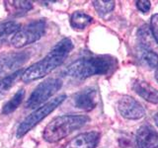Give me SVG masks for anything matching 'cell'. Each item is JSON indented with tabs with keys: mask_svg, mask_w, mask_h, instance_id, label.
Returning <instances> with one entry per match:
<instances>
[{
	"mask_svg": "<svg viewBox=\"0 0 158 148\" xmlns=\"http://www.w3.org/2000/svg\"><path fill=\"white\" fill-rule=\"evenodd\" d=\"M20 29V25L14 21H8L0 24V44L6 41L10 35L16 33Z\"/></svg>",
	"mask_w": 158,
	"mask_h": 148,
	"instance_id": "ac0fdd59",
	"label": "cell"
},
{
	"mask_svg": "<svg viewBox=\"0 0 158 148\" xmlns=\"http://www.w3.org/2000/svg\"><path fill=\"white\" fill-rule=\"evenodd\" d=\"M93 5L99 15L104 16L113 11L115 8V1H93Z\"/></svg>",
	"mask_w": 158,
	"mask_h": 148,
	"instance_id": "ffe728a7",
	"label": "cell"
},
{
	"mask_svg": "<svg viewBox=\"0 0 158 148\" xmlns=\"http://www.w3.org/2000/svg\"><path fill=\"white\" fill-rule=\"evenodd\" d=\"M27 58L28 53L26 51L8 52L1 54L0 56V77L23 65L26 62Z\"/></svg>",
	"mask_w": 158,
	"mask_h": 148,
	"instance_id": "ba28073f",
	"label": "cell"
},
{
	"mask_svg": "<svg viewBox=\"0 0 158 148\" xmlns=\"http://www.w3.org/2000/svg\"><path fill=\"white\" fill-rule=\"evenodd\" d=\"M141 60L151 69L158 68V54L155 51L146 49L143 51L141 53Z\"/></svg>",
	"mask_w": 158,
	"mask_h": 148,
	"instance_id": "d6986e66",
	"label": "cell"
},
{
	"mask_svg": "<svg viewBox=\"0 0 158 148\" xmlns=\"http://www.w3.org/2000/svg\"><path fill=\"white\" fill-rule=\"evenodd\" d=\"M136 7L138 10L143 13H147L150 10L151 7V2L147 1V0H139V1H136Z\"/></svg>",
	"mask_w": 158,
	"mask_h": 148,
	"instance_id": "7402d4cb",
	"label": "cell"
},
{
	"mask_svg": "<svg viewBox=\"0 0 158 148\" xmlns=\"http://www.w3.org/2000/svg\"><path fill=\"white\" fill-rule=\"evenodd\" d=\"M6 8L13 15H22L33 8L31 1H6Z\"/></svg>",
	"mask_w": 158,
	"mask_h": 148,
	"instance_id": "9a60e30c",
	"label": "cell"
},
{
	"mask_svg": "<svg viewBox=\"0 0 158 148\" xmlns=\"http://www.w3.org/2000/svg\"><path fill=\"white\" fill-rule=\"evenodd\" d=\"M155 79H156L157 82H158V68L156 69V72H155Z\"/></svg>",
	"mask_w": 158,
	"mask_h": 148,
	"instance_id": "cb8c5ba5",
	"label": "cell"
},
{
	"mask_svg": "<svg viewBox=\"0 0 158 148\" xmlns=\"http://www.w3.org/2000/svg\"><path fill=\"white\" fill-rule=\"evenodd\" d=\"M118 112L127 120H139L145 116V110L139 102L131 96H123L118 103Z\"/></svg>",
	"mask_w": 158,
	"mask_h": 148,
	"instance_id": "52a82bcc",
	"label": "cell"
},
{
	"mask_svg": "<svg viewBox=\"0 0 158 148\" xmlns=\"http://www.w3.org/2000/svg\"><path fill=\"white\" fill-rule=\"evenodd\" d=\"M117 59L110 56H96L82 57L66 67L64 73L77 79H85L93 75H105L113 72L117 67Z\"/></svg>",
	"mask_w": 158,
	"mask_h": 148,
	"instance_id": "7a4b0ae2",
	"label": "cell"
},
{
	"mask_svg": "<svg viewBox=\"0 0 158 148\" xmlns=\"http://www.w3.org/2000/svg\"><path fill=\"white\" fill-rule=\"evenodd\" d=\"M47 23L44 19L36 20L21 27L13 36L11 43L14 47L21 48L39 41L46 33Z\"/></svg>",
	"mask_w": 158,
	"mask_h": 148,
	"instance_id": "5b68a950",
	"label": "cell"
},
{
	"mask_svg": "<svg viewBox=\"0 0 158 148\" xmlns=\"http://www.w3.org/2000/svg\"><path fill=\"white\" fill-rule=\"evenodd\" d=\"M100 133L97 131H89L80 133L69 141L64 148H96Z\"/></svg>",
	"mask_w": 158,
	"mask_h": 148,
	"instance_id": "30bf717a",
	"label": "cell"
},
{
	"mask_svg": "<svg viewBox=\"0 0 158 148\" xmlns=\"http://www.w3.org/2000/svg\"><path fill=\"white\" fill-rule=\"evenodd\" d=\"M24 98H25V90L24 89H20V90L3 106L2 108L3 115H9V113H13L20 105H21Z\"/></svg>",
	"mask_w": 158,
	"mask_h": 148,
	"instance_id": "2e32d148",
	"label": "cell"
},
{
	"mask_svg": "<svg viewBox=\"0 0 158 148\" xmlns=\"http://www.w3.org/2000/svg\"><path fill=\"white\" fill-rule=\"evenodd\" d=\"M90 121L84 115H64L54 117L44 130V139L49 143H56L68 136L74 130L82 127Z\"/></svg>",
	"mask_w": 158,
	"mask_h": 148,
	"instance_id": "3957f363",
	"label": "cell"
},
{
	"mask_svg": "<svg viewBox=\"0 0 158 148\" xmlns=\"http://www.w3.org/2000/svg\"><path fill=\"white\" fill-rule=\"evenodd\" d=\"M21 75H22V70H16L13 73L7 75L6 77H3L1 80H0V100L6 95L7 92L14 85V83L17 80V78Z\"/></svg>",
	"mask_w": 158,
	"mask_h": 148,
	"instance_id": "e0dca14e",
	"label": "cell"
},
{
	"mask_svg": "<svg viewBox=\"0 0 158 148\" xmlns=\"http://www.w3.org/2000/svg\"><path fill=\"white\" fill-rule=\"evenodd\" d=\"M93 22V18L81 11H75L70 18V25L74 29L83 30Z\"/></svg>",
	"mask_w": 158,
	"mask_h": 148,
	"instance_id": "5bb4252c",
	"label": "cell"
},
{
	"mask_svg": "<svg viewBox=\"0 0 158 148\" xmlns=\"http://www.w3.org/2000/svg\"><path fill=\"white\" fill-rule=\"evenodd\" d=\"M138 148H158V132L150 125H142L136 133Z\"/></svg>",
	"mask_w": 158,
	"mask_h": 148,
	"instance_id": "9c48e42d",
	"label": "cell"
},
{
	"mask_svg": "<svg viewBox=\"0 0 158 148\" xmlns=\"http://www.w3.org/2000/svg\"><path fill=\"white\" fill-rule=\"evenodd\" d=\"M132 88L137 95H139L145 101L152 104H158V91L150 84L145 81L136 80L133 83Z\"/></svg>",
	"mask_w": 158,
	"mask_h": 148,
	"instance_id": "7c38bea8",
	"label": "cell"
},
{
	"mask_svg": "<svg viewBox=\"0 0 158 148\" xmlns=\"http://www.w3.org/2000/svg\"><path fill=\"white\" fill-rule=\"evenodd\" d=\"M137 39H138V42L140 43V46L144 49H146V51H151V48L155 46V43H157L152 36L150 28L147 27L146 25H143V26L140 27L139 30H138Z\"/></svg>",
	"mask_w": 158,
	"mask_h": 148,
	"instance_id": "4fadbf2b",
	"label": "cell"
},
{
	"mask_svg": "<svg viewBox=\"0 0 158 148\" xmlns=\"http://www.w3.org/2000/svg\"><path fill=\"white\" fill-rule=\"evenodd\" d=\"M154 121H155L156 125H157V126H158V113H156V115L154 116Z\"/></svg>",
	"mask_w": 158,
	"mask_h": 148,
	"instance_id": "603a6c76",
	"label": "cell"
},
{
	"mask_svg": "<svg viewBox=\"0 0 158 148\" xmlns=\"http://www.w3.org/2000/svg\"><path fill=\"white\" fill-rule=\"evenodd\" d=\"M65 99V95H60L52 99V101L48 102L47 104H44V106L36 109L19 125L17 130V137L21 138L22 136H24L27 132H29L32 128L36 126L40 121H42L44 117H47L49 113L56 110Z\"/></svg>",
	"mask_w": 158,
	"mask_h": 148,
	"instance_id": "277c9868",
	"label": "cell"
},
{
	"mask_svg": "<svg viewBox=\"0 0 158 148\" xmlns=\"http://www.w3.org/2000/svg\"><path fill=\"white\" fill-rule=\"evenodd\" d=\"M72 48L73 43L71 39L68 38L62 39L52 48L48 56H46L40 61L34 63L22 73V81L28 83L44 78L48 73H51L53 69L61 65L65 61Z\"/></svg>",
	"mask_w": 158,
	"mask_h": 148,
	"instance_id": "6da1fadb",
	"label": "cell"
},
{
	"mask_svg": "<svg viewBox=\"0 0 158 148\" xmlns=\"http://www.w3.org/2000/svg\"><path fill=\"white\" fill-rule=\"evenodd\" d=\"M62 86V82L59 78H48L44 82L40 83L29 97L26 103V108L37 109L46 102L48 99L53 96Z\"/></svg>",
	"mask_w": 158,
	"mask_h": 148,
	"instance_id": "8992f818",
	"label": "cell"
},
{
	"mask_svg": "<svg viewBox=\"0 0 158 148\" xmlns=\"http://www.w3.org/2000/svg\"><path fill=\"white\" fill-rule=\"evenodd\" d=\"M150 31L155 42L158 43V14H154L150 19Z\"/></svg>",
	"mask_w": 158,
	"mask_h": 148,
	"instance_id": "44dd1931",
	"label": "cell"
},
{
	"mask_svg": "<svg viewBox=\"0 0 158 148\" xmlns=\"http://www.w3.org/2000/svg\"><path fill=\"white\" fill-rule=\"evenodd\" d=\"M97 91L93 88H86L78 92L74 98L75 107L83 111H92L97 105Z\"/></svg>",
	"mask_w": 158,
	"mask_h": 148,
	"instance_id": "8fae6325",
	"label": "cell"
}]
</instances>
